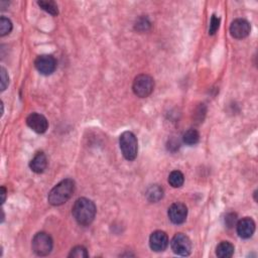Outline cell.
I'll return each mask as SVG.
<instances>
[{"label": "cell", "mask_w": 258, "mask_h": 258, "mask_svg": "<svg viewBox=\"0 0 258 258\" xmlns=\"http://www.w3.org/2000/svg\"><path fill=\"white\" fill-rule=\"evenodd\" d=\"M89 253L84 246H76L72 249L69 257H75V258H87Z\"/></svg>", "instance_id": "20"}, {"label": "cell", "mask_w": 258, "mask_h": 258, "mask_svg": "<svg viewBox=\"0 0 258 258\" xmlns=\"http://www.w3.org/2000/svg\"><path fill=\"white\" fill-rule=\"evenodd\" d=\"M147 199L151 203H156L161 201L164 197V189L160 187L159 184H153L147 189L146 193Z\"/></svg>", "instance_id": "15"}, {"label": "cell", "mask_w": 258, "mask_h": 258, "mask_svg": "<svg viewBox=\"0 0 258 258\" xmlns=\"http://www.w3.org/2000/svg\"><path fill=\"white\" fill-rule=\"evenodd\" d=\"M168 218L176 225L183 224L188 216V208L183 203H175L168 208Z\"/></svg>", "instance_id": "8"}, {"label": "cell", "mask_w": 258, "mask_h": 258, "mask_svg": "<svg viewBox=\"0 0 258 258\" xmlns=\"http://www.w3.org/2000/svg\"><path fill=\"white\" fill-rule=\"evenodd\" d=\"M234 245L228 241H222L216 247V255L220 258H229L234 254Z\"/></svg>", "instance_id": "14"}, {"label": "cell", "mask_w": 258, "mask_h": 258, "mask_svg": "<svg viewBox=\"0 0 258 258\" xmlns=\"http://www.w3.org/2000/svg\"><path fill=\"white\" fill-rule=\"evenodd\" d=\"M47 166H48L47 155L42 151L36 153V155L33 157V160L30 163L31 169L36 174L44 173Z\"/></svg>", "instance_id": "13"}, {"label": "cell", "mask_w": 258, "mask_h": 258, "mask_svg": "<svg viewBox=\"0 0 258 258\" xmlns=\"http://www.w3.org/2000/svg\"><path fill=\"white\" fill-rule=\"evenodd\" d=\"M149 246L154 252H163L168 246V237L166 232L157 230L149 237Z\"/></svg>", "instance_id": "11"}, {"label": "cell", "mask_w": 258, "mask_h": 258, "mask_svg": "<svg viewBox=\"0 0 258 258\" xmlns=\"http://www.w3.org/2000/svg\"><path fill=\"white\" fill-rule=\"evenodd\" d=\"M200 140V134L194 128L189 129L183 134V141L187 146H195Z\"/></svg>", "instance_id": "17"}, {"label": "cell", "mask_w": 258, "mask_h": 258, "mask_svg": "<svg viewBox=\"0 0 258 258\" xmlns=\"http://www.w3.org/2000/svg\"><path fill=\"white\" fill-rule=\"evenodd\" d=\"M12 31V22L9 18L1 17L0 18V36L4 37L9 35Z\"/></svg>", "instance_id": "19"}, {"label": "cell", "mask_w": 258, "mask_h": 258, "mask_svg": "<svg viewBox=\"0 0 258 258\" xmlns=\"http://www.w3.org/2000/svg\"><path fill=\"white\" fill-rule=\"evenodd\" d=\"M170 248L177 255L188 256L192 252V242L187 235L178 233L170 241Z\"/></svg>", "instance_id": "6"}, {"label": "cell", "mask_w": 258, "mask_h": 258, "mask_svg": "<svg viewBox=\"0 0 258 258\" xmlns=\"http://www.w3.org/2000/svg\"><path fill=\"white\" fill-rule=\"evenodd\" d=\"M77 223L81 226H89L96 216V206L87 198H79L72 209Z\"/></svg>", "instance_id": "1"}, {"label": "cell", "mask_w": 258, "mask_h": 258, "mask_svg": "<svg viewBox=\"0 0 258 258\" xmlns=\"http://www.w3.org/2000/svg\"><path fill=\"white\" fill-rule=\"evenodd\" d=\"M0 74H1V91H4L9 84V78L4 68L0 69Z\"/></svg>", "instance_id": "24"}, {"label": "cell", "mask_w": 258, "mask_h": 258, "mask_svg": "<svg viewBox=\"0 0 258 258\" xmlns=\"http://www.w3.org/2000/svg\"><path fill=\"white\" fill-rule=\"evenodd\" d=\"M250 23L243 18L235 19L230 25V34L234 38L242 39L245 38L250 34Z\"/></svg>", "instance_id": "10"}, {"label": "cell", "mask_w": 258, "mask_h": 258, "mask_svg": "<svg viewBox=\"0 0 258 258\" xmlns=\"http://www.w3.org/2000/svg\"><path fill=\"white\" fill-rule=\"evenodd\" d=\"M54 247V242L52 237L46 232H38L35 235L33 242H32V248L33 251L37 256H47L49 255Z\"/></svg>", "instance_id": "5"}, {"label": "cell", "mask_w": 258, "mask_h": 258, "mask_svg": "<svg viewBox=\"0 0 258 258\" xmlns=\"http://www.w3.org/2000/svg\"><path fill=\"white\" fill-rule=\"evenodd\" d=\"M26 124L31 129L37 133H45L49 128L48 119L39 113H32L30 116L26 118Z\"/></svg>", "instance_id": "9"}, {"label": "cell", "mask_w": 258, "mask_h": 258, "mask_svg": "<svg viewBox=\"0 0 258 258\" xmlns=\"http://www.w3.org/2000/svg\"><path fill=\"white\" fill-rule=\"evenodd\" d=\"M75 182L71 179H66L55 185L50 192L48 201L53 206H61L71 199L75 192Z\"/></svg>", "instance_id": "2"}, {"label": "cell", "mask_w": 258, "mask_h": 258, "mask_svg": "<svg viewBox=\"0 0 258 258\" xmlns=\"http://www.w3.org/2000/svg\"><path fill=\"white\" fill-rule=\"evenodd\" d=\"M237 234L242 239H248L252 237L255 232V222L249 217L239 220L236 224Z\"/></svg>", "instance_id": "12"}, {"label": "cell", "mask_w": 258, "mask_h": 258, "mask_svg": "<svg viewBox=\"0 0 258 258\" xmlns=\"http://www.w3.org/2000/svg\"><path fill=\"white\" fill-rule=\"evenodd\" d=\"M220 26V18L216 16H213L210 21V28H209V35L213 36L217 33Z\"/></svg>", "instance_id": "22"}, {"label": "cell", "mask_w": 258, "mask_h": 258, "mask_svg": "<svg viewBox=\"0 0 258 258\" xmlns=\"http://www.w3.org/2000/svg\"><path fill=\"white\" fill-rule=\"evenodd\" d=\"M37 4L42 10H45L46 12L52 14V16H54V17L58 16V14H59L58 4H56L55 1H52V0H49V1H45V0H40V1L37 2Z\"/></svg>", "instance_id": "18"}, {"label": "cell", "mask_w": 258, "mask_h": 258, "mask_svg": "<svg viewBox=\"0 0 258 258\" xmlns=\"http://www.w3.org/2000/svg\"><path fill=\"white\" fill-rule=\"evenodd\" d=\"M6 189L4 187H1V193H0V195H1V203L3 204L5 202V199H6Z\"/></svg>", "instance_id": "25"}, {"label": "cell", "mask_w": 258, "mask_h": 258, "mask_svg": "<svg viewBox=\"0 0 258 258\" xmlns=\"http://www.w3.org/2000/svg\"><path fill=\"white\" fill-rule=\"evenodd\" d=\"M35 66L41 75L49 76L56 69V60L51 55H41L37 58Z\"/></svg>", "instance_id": "7"}, {"label": "cell", "mask_w": 258, "mask_h": 258, "mask_svg": "<svg viewBox=\"0 0 258 258\" xmlns=\"http://www.w3.org/2000/svg\"><path fill=\"white\" fill-rule=\"evenodd\" d=\"M168 184L173 188H181L184 184V174L180 170H174L171 171L168 176Z\"/></svg>", "instance_id": "16"}, {"label": "cell", "mask_w": 258, "mask_h": 258, "mask_svg": "<svg viewBox=\"0 0 258 258\" xmlns=\"http://www.w3.org/2000/svg\"><path fill=\"white\" fill-rule=\"evenodd\" d=\"M119 146L121 152L129 162L134 161L138 152L137 138L131 131H125L119 137Z\"/></svg>", "instance_id": "3"}, {"label": "cell", "mask_w": 258, "mask_h": 258, "mask_svg": "<svg viewBox=\"0 0 258 258\" xmlns=\"http://www.w3.org/2000/svg\"><path fill=\"white\" fill-rule=\"evenodd\" d=\"M149 27H150V22L147 19V18H141L135 23V30L141 33L147 32V30H149Z\"/></svg>", "instance_id": "21"}, {"label": "cell", "mask_w": 258, "mask_h": 258, "mask_svg": "<svg viewBox=\"0 0 258 258\" xmlns=\"http://www.w3.org/2000/svg\"><path fill=\"white\" fill-rule=\"evenodd\" d=\"M237 222V215L235 213H228L225 216V225L228 228H233Z\"/></svg>", "instance_id": "23"}, {"label": "cell", "mask_w": 258, "mask_h": 258, "mask_svg": "<svg viewBox=\"0 0 258 258\" xmlns=\"http://www.w3.org/2000/svg\"><path fill=\"white\" fill-rule=\"evenodd\" d=\"M154 89V80L147 74L138 75L132 84L133 93L139 98L148 97Z\"/></svg>", "instance_id": "4"}]
</instances>
